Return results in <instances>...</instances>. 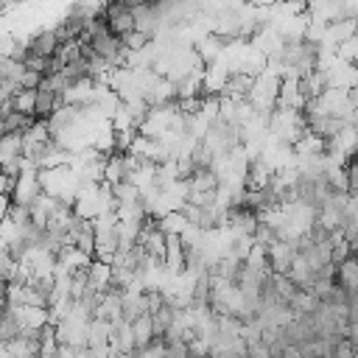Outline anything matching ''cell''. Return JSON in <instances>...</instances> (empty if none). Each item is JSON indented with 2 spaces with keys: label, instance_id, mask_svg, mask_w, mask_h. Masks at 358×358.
<instances>
[{
  "label": "cell",
  "instance_id": "4",
  "mask_svg": "<svg viewBox=\"0 0 358 358\" xmlns=\"http://www.w3.org/2000/svg\"><path fill=\"white\" fill-rule=\"evenodd\" d=\"M294 257H296L294 243H288V241L271 243V246H268V268H271V274H288Z\"/></svg>",
  "mask_w": 358,
  "mask_h": 358
},
{
  "label": "cell",
  "instance_id": "8",
  "mask_svg": "<svg viewBox=\"0 0 358 358\" xmlns=\"http://www.w3.org/2000/svg\"><path fill=\"white\" fill-rule=\"evenodd\" d=\"M243 266L252 268V271H257V274H268V271H271V268H268V249L260 246V243H252V249H249Z\"/></svg>",
  "mask_w": 358,
  "mask_h": 358
},
{
  "label": "cell",
  "instance_id": "7",
  "mask_svg": "<svg viewBox=\"0 0 358 358\" xmlns=\"http://www.w3.org/2000/svg\"><path fill=\"white\" fill-rule=\"evenodd\" d=\"M103 182L106 185H120L126 182V165H123V154H109L103 162Z\"/></svg>",
  "mask_w": 358,
  "mask_h": 358
},
{
  "label": "cell",
  "instance_id": "2",
  "mask_svg": "<svg viewBox=\"0 0 358 358\" xmlns=\"http://www.w3.org/2000/svg\"><path fill=\"white\" fill-rule=\"evenodd\" d=\"M62 103H64V95H59L56 90H50V87H45V84H39V87L34 90V120H50L53 112H56Z\"/></svg>",
  "mask_w": 358,
  "mask_h": 358
},
{
  "label": "cell",
  "instance_id": "9",
  "mask_svg": "<svg viewBox=\"0 0 358 358\" xmlns=\"http://www.w3.org/2000/svg\"><path fill=\"white\" fill-rule=\"evenodd\" d=\"M157 227H159L165 235H176V238H179L190 224H187V218H185L182 213H165V215L157 221Z\"/></svg>",
  "mask_w": 358,
  "mask_h": 358
},
{
  "label": "cell",
  "instance_id": "13",
  "mask_svg": "<svg viewBox=\"0 0 358 358\" xmlns=\"http://www.w3.org/2000/svg\"><path fill=\"white\" fill-rule=\"evenodd\" d=\"M330 358H358V350H355V344L350 338H338L333 344V355Z\"/></svg>",
  "mask_w": 358,
  "mask_h": 358
},
{
  "label": "cell",
  "instance_id": "3",
  "mask_svg": "<svg viewBox=\"0 0 358 358\" xmlns=\"http://www.w3.org/2000/svg\"><path fill=\"white\" fill-rule=\"evenodd\" d=\"M25 39H28V53L31 56H42V59H53L59 45H62L59 36H56V28H42V31L25 36Z\"/></svg>",
  "mask_w": 358,
  "mask_h": 358
},
{
  "label": "cell",
  "instance_id": "6",
  "mask_svg": "<svg viewBox=\"0 0 358 358\" xmlns=\"http://www.w3.org/2000/svg\"><path fill=\"white\" fill-rule=\"evenodd\" d=\"M131 333H134V350H145L148 344H154V322H151V316L148 313H143V316H137L134 322H131Z\"/></svg>",
  "mask_w": 358,
  "mask_h": 358
},
{
  "label": "cell",
  "instance_id": "12",
  "mask_svg": "<svg viewBox=\"0 0 358 358\" xmlns=\"http://www.w3.org/2000/svg\"><path fill=\"white\" fill-rule=\"evenodd\" d=\"M336 56H338L341 62H347V64H358V34L350 36L347 42H341V45L336 48Z\"/></svg>",
  "mask_w": 358,
  "mask_h": 358
},
{
  "label": "cell",
  "instance_id": "15",
  "mask_svg": "<svg viewBox=\"0 0 358 358\" xmlns=\"http://www.w3.org/2000/svg\"><path fill=\"white\" fill-rule=\"evenodd\" d=\"M355 70H358V67H355Z\"/></svg>",
  "mask_w": 358,
  "mask_h": 358
},
{
  "label": "cell",
  "instance_id": "10",
  "mask_svg": "<svg viewBox=\"0 0 358 358\" xmlns=\"http://www.w3.org/2000/svg\"><path fill=\"white\" fill-rule=\"evenodd\" d=\"M316 305H319V302H316L308 291H296V294H294V299L288 302V308H291L294 319H296V316H310V313L316 310Z\"/></svg>",
  "mask_w": 358,
  "mask_h": 358
},
{
  "label": "cell",
  "instance_id": "5",
  "mask_svg": "<svg viewBox=\"0 0 358 358\" xmlns=\"http://www.w3.org/2000/svg\"><path fill=\"white\" fill-rule=\"evenodd\" d=\"M112 285V266L92 260V266L87 268V291L90 294H106Z\"/></svg>",
  "mask_w": 358,
  "mask_h": 358
},
{
  "label": "cell",
  "instance_id": "11",
  "mask_svg": "<svg viewBox=\"0 0 358 358\" xmlns=\"http://www.w3.org/2000/svg\"><path fill=\"white\" fill-rule=\"evenodd\" d=\"M8 109H14V112H22V115H31V117H34V90H20V92L11 98Z\"/></svg>",
  "mask_w": 358,
  "mask_h": 358
},
{
  "label": "cell",
  "instance_id": "14",
  "mask_svg": "<svg viewBox=\"0 0 358 358\" xmlns=\"http://www.w3.org/2000/svg\"><path fill=\"white\" fill-rule=\"evenodd\" d=\"M246 358H271V352L263 341H252V344H246Z\"/></svg>",
  "mask_w": 358,
  "mask_h": 358
},
{
  "label": "cell",
  "instance_id": "1",
  "mask_svg": "<svg viewBox=\"0 0 358 358\" xmlns=\"http://www.w3.org/2000/svg\"><path fill=\"white\" fill-rule=\"evenodd\" d=\"M103 20H106L109 34L117 36V39H126L129 34H134V17H131L129 3H106L103 6Z\"/></svg>",
  "mask_w": 358,
  "mask_h": 358
}]
</instances>
